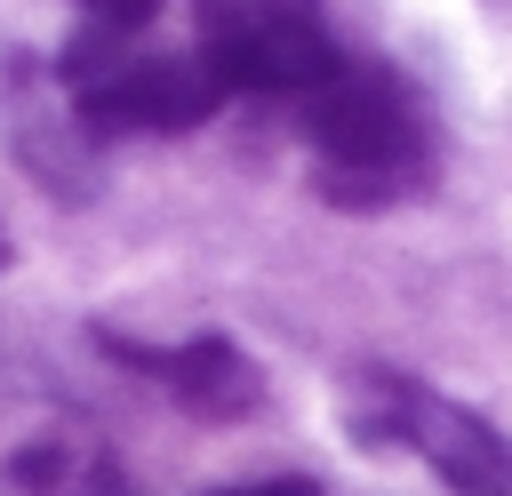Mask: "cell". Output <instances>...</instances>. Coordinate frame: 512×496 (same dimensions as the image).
<instances>
[{
    "label": "cell",
    "mask_w": 512,
    "mask_h": 496,
    "mask_svg": "<svg viewBox=\"0 0 512 496\" xmlns=\"http://www.w3.org/2000/svg\"><path fill=\"white\" fill-rule=\"evenodd\" d=\"M104 352L128 360V368H144L152 384H168V400L192 408V416H208V424H232V416H248L264 400L256 360L240 344H224V336H192V344H128V336H104Z\"/></svg>",
    "instance_id": "cell-5"
},
{
    "label": "cell",
    "mask_w": 512,
    "mask_h": 496,
    "mask_svg": "<svg viewBox=\"0 0 512 496\" xmlns=\"http://www.w3.org/2000/svg\"><path fill=\"white\" fill-rule=\"evenodd\" d=\"M296 112H304L312 176L336 208H392L432 184V128L408 80H392L384 64L344 56L312 96H296Z\"/></svg>",
    "instance_id": "cell-1"
},
{
    "label": "cell",
    "mask_w": 512,
    "mask_h": 496,
    "mask_svg": "<svg viewBox=\"0 0 512 496\" xmlns=\"http://www.w3.org/2000/svg\"><path fill=\"white\" fill-rule=\"evenodd\" d=\"M224 96H312L344 48L320 16V0H200V48H192Z\"/></svg>",
    "instance_id": "cell-3"
},
{
    "label": "cell",
    "mask_w": 512,
    "mask_h": 496,
    "mask_svg": "<svg viewBox=\"0 0 512 496\" xmlns=\"http://www.w3.org/2000/svg\"><path fill=\"white\" fill-rule=\"evenodd\" d=\"M72 8L88 16V32H128V40L160 16V0H72Z\"/></svg>",
    "instance_id": "cell-6"
},
{
    "label": "cell",
    "mask_w": 512,
    "mask_h": 496,
    "mask_svg": "<svg viewBox=\"0 0 512 496\" xmlns=\"http://www.w3.org/2000/svg\"><path fill=\"white\" fill-rule=\"evenodd\" d=\"M64 96L80 136H184L224 104L200 56H152L128 32H80L64 48Z\"/></svg>",
    "instance_id": "cell-2"
},
{
    "label": "cell",
    "mask_w": 512,
    "mask_h": 496,
    "mask_svg": "<svg viewBox=\"0 0 512 496\" xmlns=\"http://www.w3.org/2000/svg\"><path fill=\"white\" fill-rule=\"evenodd\" d=\"M368 400H376V408L360 416L368 440L416 448L456 496H512V440H504L480 408H464V400H448V392H432V384H408V376H376Z\"/></svg>",
    "instance_id": "cell-4"
},
{
    "label": "cell",
    "mask_w": 512,
    "mask_h": 496,
    "mask_svg": "<svg viewBox=\"0 0 512 496\" xmlns=\"http://www.w3.org/2000/svg\"><path fill=\"white\" fill-rule=\"evenodd\" d=\"M216 496H320L312 480H256V488H216Z\"/></svg>",
    "instance_id": "cell-7"
}]
</instances>
